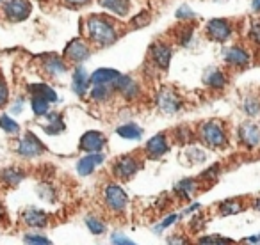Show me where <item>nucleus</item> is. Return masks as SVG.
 <instances>
[{
	"label": "nucleus",
	"mask_w": 260,
	"mask_h": 245,
	"mask_svg": "<svg viewBox=\"0 0 260 245\" xmlns=\"http://www.w3.org/2000/svg\"><path fill=\"white\" fill-rule=\"evenodd\" d=\"M86 32L87 39L96 47H109L119 36L116 23L104 15H91L86 20Z\"/></svg>",
	"instance_id": "f257e3e1"
},
{
	"label": "nucleus",
	"mask_w": 260,
	"mask_h": 245,
	"mask_svg": "<svg viewBox=\"0 0 260 245\" xmlns=\"http://www.w3.org/2000/svg\"><path fill=\"white\" fill-rule=\"evenodd\" d=\"M198 137L200 141L203 142L205 146L212 149H219V148H224L228 142V135H226V130H224L223 123L219 121H207L203 123L202 127L198 130Z\"/></svg>",
	"instance_id": "f03ea898"
},
{
	"label": "nucleus",
	"mask_w": 260,
	"mask_h": 245,
	"mask_svg": "<svg viewBox=\"0 0 260 245\" xmlns=\"http://www.w3.org/2000/svg\"><path fill=\"white\" fill-rule=\"evenodd\" d=\"M104 201L105 206L112 213H123L126 210V205H128V195L119 185L109 183L104 190Z\"/></svg>",
	"instance_id": "7ed1b4c3"
},
{
	"label": "nucleus",
	"mask_w": 260,
	"mask_h": 245,
	"mask_svg": "<svg viewBox=\"0 0 260 245\" xmlns=\"http://www.w3.org/2000/svg\"><path fill=\"white\" fill-rule=\"evenodd\" d=\"M16 151H18V155L23 156V158H36V156L43 155V153L47 151V148H45L43 142H41L32 132H27L18 141V144H16Z\"/></svg>",
	"instance_id": "20e7f679"
},
{
	"label": "nucleus",
	"mask_w": 260,
	"mask_h": 245,
	"mask_svg": "<svg viewBox=\"0 0 260 245\" xmlns=\"http://www.w3.org/2000/svg\"><path fill=\"white\" fill-rule=\"evenodd\" d=\"M155 103L159 107V110L164 112V114H177L182 108V105H184V101H182V98L171 87H162L157 93Z\"/></svg>",
	"instance_id": "39448f33"
},
{
	"label": "nucleus",
	"mask_w": 260,
	"mask_h": 245,
	"mask_svg": "<svg viewBox=\"0 0 260 245\" xmlns=\"http://www.w3.org/2000/svg\"><path fill=\"white\" fill-rule=\"evenodd\" d=\"M205 30H207L209 39L216 41V43H224V41L230 39L232 34H234V27H232V23L224 18L210 20V22L207 23Z\"/></svg>",
	"instance_id": "423d86ee"
},
{
	"label": "nucleus",
	"mask_w": 260,
	"mask_h": 245,
	"mask_svg": "<svg viewBox=\"0 0 260 245\" xmlns=\"http://www.w3.org/2000/svg\"><path fill=\"white\" fill-rule=\"evenodd\" d=\"M141 166L143 164L139 162L136 156L123 155L112 164V173H114V176L119 178V180H128V178H132L139 169H141Z\"/></svg>",
	"instance_id": "0eeeda50"
},
{
	"label": "nucleus",
	"mask_w": 260,
	"mask_h": 245,
	"mask_svg": "<svg viewBox=\"0 0 260 245\" xmlns=\"http://www.w3.org/2000/svg\"><path fill=\"white\" fill-rule=\"evenodd\" d=\"M30 2L29 0H8L4 4V16L13 23L23 22L30 15Z\"/></svg>",
	"instance_id": "6e6552de"
},
{
	"label": "nucleus",
	"mask_w": 260,
	"mask_h": 245,
	"mask_svg": "<svg viewBox=\"0 0 260 245\" xmlns=\"http://www.w3.org/2000/svg\"><path fill=\"white\" fill-rule=\"evenodd\" d=\"M105 144H107V139L102 132L89 130L80 137L79 149L84 153H98L105 148Z\"/></svg>",
	"instance_id": "1a4fd4ad"
},
{
	"label": "nucleus",
	"mask_w": 260,
	"mask_h": 245,
	"mask_svg": "<svg viewBox=\"0 0 260 245\" xmlns=\"http://www.w3.org/2000/svg\"><path fill=\"white\" fill-rule=\"evenodd\" d=\"M239 142L246 148L253 149V148H258L260 146V127L255 125V123H242L241 127H239Z\"/></svg>",
	"instance_id": "9d476101"
},
{
	"label": "nucleus",
	"mask_w": 260,
	"mask_h": 245,
	"mask_svg": "<svg viewBox=\"0 0 260 245\" xmlns=\"http://www.w3.org/2000/svg\"><path fill=\"white\" fill-rule=\"evenodd\" d=\"M89 55H91V48L84 39L70 41V43L66 45V48H64V57L70 59L72 62H77V64L87 61V59H89Z\"/></svg>",
	"instance_id": "9b49d317"
},
{
	"label": "nucleus",
	"mask_w": 260,
	"mask_h": 245,
	"mask_svg": "<svg viewBox=\"0 0 260 245\" xmlns=\"http://www.w3.org/2000/svg\"><path fill=\"white\" fill-rule=\"evenodd\" d=\"M114 93L121 94L125 100H136L141 94V87H139V82H136L132 76L121 75L114 84Z\"/></svg>",
	"instance_id": "f8f14e48"
},
{
	"label": "nucleus",
	"mask_w": 260,
	"mask_h": 245,
	"mask_svg": "<svg viewBox=\"0 0 260 245\" xmlns=\"http://www.w3.org/2000/svg\"><path fill=\"white\" fill-rule=\"evenodd\" d=\"M224 62L228 66H234V68H248V64L251 62V55L246 48L242 47H230L224 50Z\"/></svg>",
	"instance_id": "ddd939ff"
},
{
	"label": "nucleus",
	"mask_w": 260,
	"mask_h": 245,
	"mask_svg": "<svg viewBox=\"0 0 260 245\" xmlns=\"http://www.w3.org/2000/svg\"><path fill=\"white\" fill-rule=\"evenodd\" d=\"M171 57H173V50L170 45L166 43H155L150 48V59L159 69H168L171 64Z\"/></svg>",
	"instance_id": "4468645a"
},
{
	"label": "nucleus",
	"mask_w": 260,
	"mask_h": 245,
	"mask_svg": "<svg viewBox=\"0 0 260 245\" xmlns=\"http://www.w3.org/2000/svg\"><path fill=\"white\" fill-rule=\"evenodd\" d=\"M91 75H87L86 68L82 66H77L72 73V89L77 96L84 98L87 93H89V87H91V80H89Z\"/></svg>",
	"instance_id": "2eb2a0df"
},
{
	"label": "nucleus",
	"mask_w": 260,
	"mask_h": 245,
	"mask_svg": "<svg viewBox=\"0 0 260 245\" xmlns=\"http://www.w3.org/2000/svg\"><path fill=\"white\" fill-rule=\"evenodd\" d=\"M168 151H170V142H168L164 134H157L155 137L150 139L145 146V153L150 158H162Z\"/></svg>",
	"instance_id": "dca6fc26"
},
{
	"label": "nucleus",
	"mask_w": 260,
	"mask_h": 245,
	"mask_svg": "<svg viewBox=\"0 0 260 245\" xmlns=\"http://www.w3.org/2000/svg\"><path fill=\"white\" fill-rule=\"evenodd\" d=\"M104 160H105V156L102 155L100 151L87 153L86 156H82V158L77 162V173H79L80 176H89L91 173H94V169H96L98 166H102Z\"/></svg>",
	"instance_id": "f3484780"
},
{
	"label": "nucleus",
	"mask_w": 260,
	"mask_h": 245,
	"mask_svg": "<svg viewBox=\"0 0 260 245\" xmlns=\"http://www.w3.org/2000/svg\"><path fill=\"white\" fill-rule=\"evenodd\" d=\"M41 68L50 76H61L68 71V64L61 57H57V55H47V57H43Z\"/></svg>",
	"instance_id": "a211bd4d"
},
{
	"label": "nucleus",
	"mask_w": 260,
	"mask_h": 245,
	"mask_svg": "<svg viewBox=\"0 0 260 245\" xmlns=\"http://www.w3.org/2000/svg\"><path fill=\"white\" fill-rule=\"evenodd\" d=\"M121 76V73L116 71V69L111 68H100L89 76L91 86H112L114 87L116 80Z\"/></svg>",
	"instance_id": "6ab92c4d"
},
{
	"label": "nucleus",
	"mask_w": 260,
	"mask_h": 245,
	"mask_svg": "<svg viewBox=\"0 0 260 245\" xmlns=\"http://www.w3.org/2000/svg\"><path fill=\"white\" fill-rule=\"evenodd\" d=\"M22 220H23V224H25V226L38 227V229L48 226V215L45 212H41V210H38V208L25 210V212H23V215H22Z\"/></svg>",
	"instance_id": "aec40b11"
},
{
	"label": "nucleus",
	"mask_w": 260,
	"mask_h": 245,
	"mask_svg": "<svg viewBox=\"0 0 260 245\" xmlns=\"http://www.w3.org/2000/svg\"><path fill=\"white\" fill-rule=\"evenodd\" d=\"M98 6L116 16H126L130 13V0H98Z\"/></svg>",
	"instance_id": "412c9836"
},
{
	"label": "nucleus",
	"mask_w": 260,
	"mask_h": 245,
	"mask_svg": "<svg viewBox=\"0 0 260 245\" xmlns=\"http://www.w3.org/2000/svg\"><path fill=\"white\" fill-rule=\"evenodd\" d=\"M203 82L210 89H223L226 86V75L217 68H209L203 75Z\"/></svg>",
	"instance_id": "4be33fe9"
},
{
	"label": "nucleus",
	"mask_w": 260,
	"mask_h": 245,
	"mask_svg": "<svg viewBox=\"0 0 260 245\" xmlns=\"http://www.w3.org/2000/svg\"><path fill=\"white\" fill-rule=\"evenodd\" d=\"M23 178H25V171L20 169V167H6V169L0 171V180H2V183L9 185V187L20 185V181H23Z\"/></svg>",
	"instance_id": "5701e85b"
},
{
	"label": "nucleus",
	"mask_w": 260,
	"mask_h": 245,
	"mask_svg": "<svg viewBox=\"0 0 260 245\" xmlns=\"http://www.w3.org/2000/svg\"><path fill=\"white\" fill-rule=\"evenodd\" d=\"M27 91H29L32 96H41V98H45V100L50 101V103H55V101H57V93H55L48 84H43V82L30 84V86L27 87Z\"/></svg>",
	"instance_id": "b1692460"
},
{
	"label": "nucleus",
	"mask_w": 260,
	"mask_h": 245,
	"mask_svg": "<svg viewBox=\"0 0 260 245\" xmlns=\"http://www.w3.org/2000/svg\"><path fill=\"white\" fill-rule=\"evenodd\" d=\"M116 134H118L121 139H126V141H139L145 132H143V128L138 127L136 123H125V125L118 127Z\"/></svg>",
	"instance_id": "393cba45"
},
{
	"label": "nucleus",
	"mask_w": 260,
	"mask_h": 245,
	"mask_svg": "<svg viewBox=\"0 0 260 245\" xmlns=\"http://www.w3.org/2000/svg\"><path fill=\"white\" fill-rule=\"evenodd\" d=\"M64 121L61 114H47V123L43 125V132L48 135H59L64 132Z\"/></svg>",
	"instance_id": "a878e982"
},
{
	"label": "nucleus",
	"mask_w": 260,
	"mask_h": 245,
	"mask_svg": "<svg viewBox=\"0 0 260 245\" xmlns=\"http://www.w3.org/2000/svg\"><path fill=\"white\" fill-rule=\"evenodd\" d=\"M112 94H114V87L112 86H91V89H89L91 100L98 101V103L109 101Z\"/></svg>",
	"instance_id": "bb28decb"
},
{
	"label": "nucleus",
	"mask_w": 260,
	"mask_h": 245,
	"mask_svg": "<svg viewBox=\"0 0 260 245\" xmlns=\"http://www.w3.org/2000/svg\"><path fill=\"white\" fill-rule=\"evenodd\" d=\"M196 190H198V183H196V180H182L175 185V192H177V195H180V197H184V199L192 197V194H194Z\"/></svg>",
	"instance_id": "cd10ccee"
},
{
	"label": "nucleus",
	"mask_w": 260,
	"mask_h": 245,
	"mask_svg": "<svg viewBox=\"0 0 260 245\" xmlns=\"http://www.w3.org/2000/svg\"><path fill=\"white\" fill-rule=\"evenodd\" d=\"M242 110H244L249 117H256V115H260V98L253 96V94L246 96L244 100H242Z\"/></svg>",
	"instance_id": "c85d7f7f"
},
{
	"label": "nucleus",
	"mask_w": 260,
	"mask_h": 245,
	"mask_svg": "<svg viewBox=\"0 0 260 245\" xmlns=\"http://www.w3.org/2000/svg\"><path fill=\"white\" fill-rule=\"evenodd\" d=\"M239 212H242V202L239 199H226L219 205L221 215H235Z\"/></svg>",
	"instance_id": "c756f323"
},
{
	"label": "nucleus",
	"mask_w": 260,
	"mask_h": 245,
	"mask_svg": "<svg viewBox=\"0 0 260 245\" xmlns=\"http://www.w3.org/2000/svg\"><path fill=\"white\" fill-rule=\"evenodd\" d=\"M30 108L36 115H47L50 110V101L41 96H32L30 98Z\"/></svg>",
	"instance_id": "7c9ffc66"
},
{
	"label": "nucleus",
	"mask_w": 260,
	"mask_h": 245,
	"mask_svg": "<svg viewBox=\"0 0 260 245\" xmlns=\"http://www.w3.org/2000/svg\"><path fill=\"white\" fill-rule=\"evenodd\" d=\"M0 128H2L4 132H8V134H11V135H18L20 134L18 123H16L13 117H9L8 114L0 115Z\"/></svg>",
	"instance_id": "2f4dec72"
},
{
	"label": "nucleus",
	"mask_w": 260,
	"mask_h": 245,
	"mask_svg": "<svg viewBox=\"0 0 260 245\" xmlns=\"http://www.w3.org/2000/svg\"><path fill=\"white\" fill-rule=\"evenodd\" d=\"M86 227L93 234H104L105 233V224L102 222L98 217H93V215L86 217Z\"/></svg>",
	"instance_id": "473e14b6"
},
{
	"label": "nucleus",
	"mask_w": 260,
	"mask_h": 245,
	"mask_svg": "<svg viewBox=\"0 0 260 245\" xmlns=\"http://www.w3.org/2000/svg\"><path fill=\"white\" fill-rule=\"evenodd\" d=\"M175 139H177L178 142H189V141H192V132L189 130L187 127H180L175 132Z\"/></svg>",
	"instance_id": "72a5a7b5"
},
{
	"label": "nucleus",
	"mask_w": 260,
	"mask_h": 245,
	"mask_svg": "<svg viewBox=\"0 0 260 245\" xmlns=\"http://www.w3.org/2000/svg\"><path fill=\"white\" fill-rule=\"evenodd\" d=\"M23 241L25 243H36V245H50V240L47 236H41V234H25Z\"/></svg>",
	"instance_id": "f704fd0d"
},
{
	"label": "nucleus",
	"mask_w": 260,
	"mask_h": 245,
	"mask_svg": "<svg viewBox=\"0 0 260 245\" xmlns=\"http://www.w3.org/2000/svg\"><path fill=\"white\" fill-rule=\"evenodd\" d=\"M177 220H178V215H177V213H171L170 217H166V219H164L162 222H160L157 227H153V229H155V233H160V231H164V229H168L170 226H173V224L177 222Z\"/></svg>",
	"instance_id": "c9c22d12"
},
{
	"label": "nucleus",
	"mask_w": 260,
	"mask_h": 245,
	"mask_svg": "<svg viewBox=\"0 0 260 245\" xmlns=\"http://www.w3.org/2000/svg\"><path fill=\"white\" fill-rule=\"evenodd\" d=\"M191 39H192V29L191 27H184V29L180 30V34H178V43L187 47V45L191 43Z\"/></svg>",
	"instance_id": "e433bc0d"
},
{
	"label": "nucleus",
	"mask_w": 260,
	"mask_h": 245,
	"mask_svg": "<svg viewBox=\"0 0 260 245\" xmlns=\"http://www.w3.org/2000/svg\"><path fill=\"white\" fill-rule=\"evenodd\" d=\"M187 156L191 158V162H192V164H202V162H205V158H207L205 153H203L202 149H196V148L189 149Z\"/></svg>",
	"instance_id": "4c0bfd02"
},
{
	"label": "nucleus",
	"mask_w": 260,
	"mask_h": 245,
	"mask_svg": "<svg viewBox=\"0 0 260 245\" xmlns=\"http://www.w3.org/2000/svg\"><path fill=\"white\" fill-rule=\"evenodd\" d=\"M248 36H249V39H251L253 43L260 45V22H253L251 25H249Z\"/></svg>",
	"instance_id": "58836bf2"
},
{
	"label": "nucleus",
	"mask_w": 260,
	"mask_h": 245,
	"mask_svg": "<svg viewBox=\"0 0 260 245\" xmlns=\"http://www.w3.org/2000/svg\"><path fill=\"white\" fill-rule=\"evenodd\" d=\"M150 23V15L148 13H143V16L141 15H138L134 20H132V29H139V27H145V25H148Z\"/></svg>",
	"instance_id": "ea45409f"
},
{
	"label": "nucleus",
	"mask_w": 260,
	"mask_h": 245,
	"mask_svg": "<svg viewBox=\"0 0 260 245\" xmlns=\"http://www.w3.org/2000/svg\"><path fill=\"white\" fill-rule=\"evenodd\" d=\"M9 100V89H8V84L4 82V78L0 76V107H4Z\"/></svg>",
	"instance_id": "a19ab883"
},
{
	"label": "nucleus",
	"mask_w": 260,
	"mask_h": 245,
	"mask_svg": "<svg viewBox=\"0 0 260 245\" xmlns=\"http://www.w3.org/2000/svg\"><path fill=\"white\" fill-rule=\"evenodd\" d=\"M111 243H119V245H132L134 241L130 240L128 236H125V234L121 233H112L111 236Z\"/></svg>",
	"instance_id": "79ce46f5"
},
{
	"label": "nucleus",
	"mask_w": 260,
	"mask_h": 245,
	"mask_svg": "<svg viewBox=\"0 0 260 245\" xmlns=\"http://www.w3.org/2000/svg\"><path fill=\"white\" fill-rule=\"evenodd\" d=\"M198 241L200 243H230V240H226L223 236H203Z\"/></svg>",
	"instance_id": "37998d69"
},
{
	"label": "nucleus",
	"mask_w": 260,
	"mask_h": 245,
	"mask_svg": "<svg viewBox=\"0 0 260 245\" xmlns=\"http://www.w3.org/2000/svg\"><path fill=\"white\" fill-rule=\"evenodd\" d=\"M194 13L191 11V8H187V6H182L180 9L177 11V18H180V20H191V18H194Z\"/></svg>",
	"instance_id": "c03bdc74"
},
{
	"label": "nucleus",
	"mask_w": 260,
	"mask_h": 245,
	"mask_svg": "<svg viewBox=\"0 0 260 245\" xmlns=\"http://www.w3.org/2000/svg\"><path fill=\"white\" fill-rule=\"evenodd\" d=\"M219 173V166H214L212 169H209V171H205V173L202 174V178H216V174Z\"/></svg>",
	"instance_id": "a18cd8bd"
},
{
	"label": "nucleus",
	"mask_w": 260,
	"mask_h": 245,
	"mask_svg": "<svg viewBox=\"0 0 260 245\" xmlns=\"http://www.w3.org/2000/svg\"><path fill=\"white\" fill-rule=\"evenodd\" d=\"M22 108H23V98H18V100L13 103V112H15V114H20Z\"/></svg>",
	"instance_id": "49530a36"
},
{
	"label": "nucleus",
	"mask_w": 260,
	"mask_h": 245,
	"mask_svg": "<svg viewBox=\"0 0 260 245\" xmlns=\"http://www.w3.org/2000/svg\"><path fill=\"white\" fill-rule=\"evenodd\" d=\"M191 224H192V229H200L203 226V217H194L191 220Z\"/></svg>",
	"instance_id": "de8ad7c7"
},
{
	"label": "nucleus",
	"mask_w": 260,
	"mask_h": 245,
	"mask_svg": "<svg viewBox=\"0 0 260 245\" xmlns=\"http://www.w3.org/2000/svg\"><path fill=\"white\" fill-rule=\"evenodd\" d=\"M64 2L70 6H84V4H87L89 0H64Z\"/></svg>",
	"instance_id": "09e8293b"
},
{
	"label": "nucleus",
	"mask_w": 260,
	"mask_h": 245,
	"mask_svg": "<svg viewBox=\"0 0 260 245\" xmlns=\"http://www.w3.org/2000/svg\"><path fill=\"white\" fill-rule=\"evenodd\" d=\"M244 241H248V243H260V234H253V236H248Z\"/></svg>",
	"instance_id": "8fccbe9b"
},
{
	"label": "nucleus",
	"mask_w": 260,
	"mask_h": 245,
	"mask_svg": "<svg viewBox=\"0 0 260 245\" xmlns=\"http://www.w3.org/2000/svg\"><path fill=\"white\" fill-rule=\"evenodd\" d=\"M251 6L256 13H260V0H251Z\"/></svg>",
	"instance_id": "3c124183"
},
{
	"label": "nucleus",
	"mask_w": 260,
	"mask_h": 245,
	"mask_svg": "<svg viewBox=\"0 0 260 245\" xmlns=\"http://www.w3.org/2000/svg\"><path fill=\"white\" fill-rule=\"evenodd\" d=\"M253 208H255L256 212H260V197L255 199V202H253Z\"/></svg>",
	"instance_id": "603ef678"
},
{
	"label": "nucleus",
	"mask_w": 260,
	"mask_h": 245,
	"mask_svg": "<svg viewBox=\"0 0 260 245\" xmlns=\"http://www.w3.org/2000/svg\"><path fill=\"white\" fill-rule=\"evenodd\" d=\"M2 213H4V212H2V206H0V219H2Z\"/></svg>",
	"instance_id": "864d4df0"
}]
</instances>
